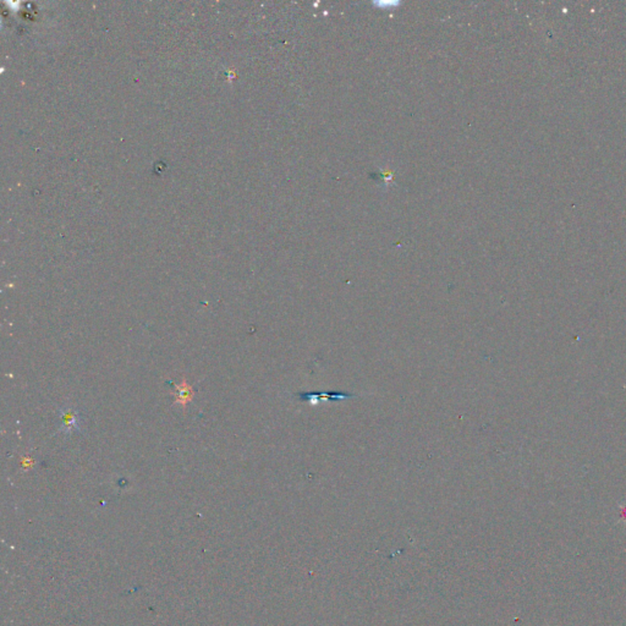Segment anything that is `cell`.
<instances>
[{"label":"cell","instance_id":"obj_1","mask_svg":"<svg viewBox=\"0 0 626 626\" xmlns=\"http://www.w3.org/2000/svg\"><path fill=\"white\" fill-rule=\"evenodd\" d=\"M300 397L302 400H311L313 397H316L318 400H321V399H324V400H328V399H333V400H340V399H346V397H351L350 394H345V392H332V394H312V392H305V394H300Z\"/></svg>","mask_w":626,"mask_h":626},{"label":"cell","instance_id":"obj_2","mask_svg":"<svg viewBox=\"0 0 626 626\" xmlns=\"http://www.w3.org/2000/svg\"><path fill=\"white\" fill-rule=\"evenodd\" d=\"M64 425L69 430H72V428H77V426H79L77 415L70 411L68 412L65 417H64Z\"/></svg>","mask_w":626,"mask_h":626}]
</instances>
